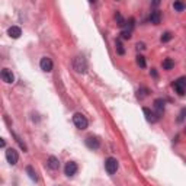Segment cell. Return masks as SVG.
I'll return each mask as SVG.
<instances>
[{"mask_svg":"<svg viewBox=\"0 0 186 186\" xmlns=\"http://www.w3.org/2000/svg\"><path fill=\"white\" fill-rule=\"evenodd\" d=\"M73 122H74V125H76L79 130H86L87 125H89L86 116L82 115V114H74V116H73Z\"/></svg>","mask_w":186,"mask_h":186,"instance_id":"cell-2","label":"cell"},{"mask_svg":"<svg viewBox=\"0 0 186 186\" xmlns=\"http://www.w3.org/2000/svg\"><path fill=\"white\" fill-rule=\"evenodd\" d=\"M26 173L29 175V177H31L32 180H37V179H38V177H37V173H35V170H33L32 166H28V167H26Z\"/></svg>","mask_w":186,"mask_h":186,"instance_id":"cell-17","label":"cell"},{"mask_svg":"<svg viewBox=\"0 0 186 186\" xmlns=\"http://www.w3.org/2000/svg\"><path fill=\"white\" fill-rule=\"evenodd\" d=\"M154 106H156V109L159 110V114H161V110L164 109V100L163 99H156L154 100Z\"/></svg>","mask_w":186,"mask_h":186,"instance_id":"cell-15","label":"cell"},{"mask_svg":"<svg viewBox=\"0 0 186 186\" xmlns=\"http://www.w3.org/2000/svg\"><path fill=\"white\" fill-rule=\"evenodd\" d=\"M150 22L153 25H159L161 22V12L160 10H153L150 13Z\"/></svg>","mask_w":186,"mask_h":186,"instance_id":"cell-10","label":"cell"},{"mask_svg":"<svg viewBox=\"0 0 186 186\" xmlns=\"http://www.w3.org/2000/svg\"><path fill=\"white\" fill-rule=\"evenodd\" d=\"M161 66H163V70H172L175 67V63H173V60H170V58H166V60H163Z\"/></svg>","mask_w":186,"mask_h":186,"instance_id":"cell-14","label":"cell"},{"mask_svg":"<svg viewBox=\"0 0 186 186\" xmlns=\"http://www.w3.org/2000/svg\"><path fill=\"white\" fill-rule=\"evenodd\" d=\"M73 67H74V70L77 73H86L87 70V61L86 58L83 57V55H77L74 61H73Z\"/></svg>","mask_w":186,"mask_h":186,"instance_id":"cell-1","label":"cell"},{"mask_svg":"<svg viewBox=\"0 0 186 186\" xmlns=\"http://www.w3.org/2000/svg\"><path fill=\"white\" fill-rule=\"evenodd\" d=\"M6 160H7V163L12 164V166L17 163L19 156H17V151L15 148H7V150H6Z\"/></svg>","mask_w":186,"mask_h":186,"instance_id":"cell-5","label":"cell"},{"mask_svg":"<svg viewBox=\"0 0 186 186\" xmlns=\"http://www.w3.org/2000/svg\"><path fill=\"white\" fill-rule=\"evenodd\" d=\"M173 89L176 90V93L179 95V96H183L186 92V79L185 77H182V79H179V80H176L175 83H173Z\"/></svg>","mask_w":186,"mask_h":186,"instance_id":"cell-3","label":"cell"},{"mask_svg":"<svg viewBox=\"0 0 186 186\" xmlns=\"http://www.w3.org/2000/svg\"><path fill=\"white\" fill-rule=\"evenodd\" d=\"M64 173H66L67 176H74L77 173V164L74 163V161H68V163H66Z\"/></svg>","mask_w":186,"mask_h":186,"instance_id":"cell-8","label":"cell"},{"mask_svg":"<svg viewBox=\"0 0 186 186\" xmlns=\"http://www.w3.org/2000/svg\"><path fill=\"white\" fill-rule=\"evenodd\" d=\"M105 169H106V172L109 175L116 173V170H118V161H116V159H114V157L106 159V161H105Z\"/></svg>","mask_w":186,"mask_h":186,"instance_id":"cell-4","label":"cell"},{"mask_svg":"<svg viewBox=\"0 0 186 186\" xmlns=\"http://www.w3.org/2000/svg\"><path fill=\"white\" fill-rule=\"evenodd\" d=\"M48 167L51 170H58V167H60V161H58V159L54 157V156H51V157L48 159Z\"/></svg>","mask_w":186,"mask_h":186,"instance_id":"cell-13","label":"cell"},{"mask_svg":"<svg viewBox=\"0 0 186 186\" xmlns=\"http://www.w3.org/2000/svg\"><path fill=\"white\" fill-rule=\"evenodd\" d=\"M142 112H144L145 119H147L148 122H156V121H157V115H156L154 112H151L148 108H144V109H142Z\"/></svg>","mask_w":186,"mask_h":186,"instance_id":"cell-12","label":"cell"},{"mask_svg":"<svg viewBox=\"0 0 186 186\" xmlns=\"http://www.w3.org/2000/svg\"><path fill=\"white\" fill-rule=\"evenodd\" d=\"M172 39V33L170 32H166L161 35V42H167V41H170Z\"/></svg>","mask_w":186,"mask_h":186,"instance_id":"cell-21","label":"cell"},{"mask_svg":"<svg viewBox=\"0 0 186 186\" xmlns=\"http://www.w3.org/2000/svg\"><path fill=\"white\" fill-rule=\"evenodd\" d=\"M137 64L141 68H145V58L142 57V55H137Z\"/></svg>","mask_w":186,"mask_h":186,"instance_id":"cell-19","label":"cell"},{"mask_svg":"<svg viewBox=\"0 0 186 186\" xmlns=\"http://www.w3.org/2000/svg\"><path fill=\"white\" fill-rule=\"evenodd\" d=\"M115 49H116V52H118L119 55L125 54V48H124V45L121 44V41H116V42H115Z\"/></svg>","mask_w":186,"mask_h":186,"instance_id":"cell-16","label":"cell"},{"mask_svg":"<svg viewBox=\"0 0 186 186\" xmlns=\"http://www.w3.org/2000/svg\"><path fill=\"white\" fill-rule=\"evenodd\" d=\"M39 67H41V70L42 71L49 73V71L52 70V61H51V58H48V57H42L41 61H39Z\"/></svg>","mask_w":186,"mask_h":186,"instance_id":"cell-6","label":"cell"},{"mask_svg":"<svg viewBox=\"0 0 186 186\" xmlns=\"http://www.w3.org/2000/svg\"><path fill=\"white\" fill-rule=\"evenodd\" d=\"M2 80H3L5 83H9V84L13 83V82H15L13 73H12L9 68H3V70H2Z\"/></svg>","mask_w":186,"mask_h":186,"instance_id":"cell-7","label":"cell"},{"mask_svg":"<svg viewBox=\"0 0 186 186\" xmlns=\"http://www.w3.org/2000/svg\"><path fill=\"white\" fill-rule=\"evenodd\" d=\"M7 33H9L10 38L17 39L21 35H22V31H21V28H17V26H10L9 29H7Z\"/></svg>","mask_w":186,"mask_h":186,"instance_id":"cell-11","label":"cell"},{"mask_svg":"<svg viewBox=\"0 0 186 186\" xmlns=\"http://www.w3.org/2000/svg\"><path fill=\"white\" fill-rule=\"evenodd\" d=\"M121 37L124 39H130L131 38V31H122V32H121Z\"/></svg>","mask_w":186,"mask_h":186,"instance_id":"cell-22","label":"cell"},{"mask_svg":"<svg viewBox=\"0 0 186 186\" xmlns=\"http://www.w3.org/2000/svg\"><path fill=\"white\" fill-rule=\"evenodd\" d=\"M151 74H153L154 77H157V73H156V70H154V68H153V70H151Z\"/></svg>","mask_w":186,"mask_h":186,"instance_id":"cell-24","label":"cell"},{"mask_svg":"<svg viewBox=\"0 0 186 186\" xmlns=\"http://www.w3.org/2000/svg\"><path fill=\"white\" fill-rule=\"evenodd\" d=\"M137 48H138V49H140V48H141V49H144V48H145V45L142 44V42H141V44L138 42V44H137Z\"/></svg>","mask_w":186,"mask_h":186,"instance_id":"cell-23","label":"cell"},{"mask_svg":"<svg viewBox=\"0 0 186 186\" xmlns=\"http://www.w3.org/2000/svg\"><path fill=\"white\" fill-rule=\"evenodd\" d=\"M185 132H186V128H185Z\"/></svg>","mask_w":186,"mask_h":186,"instance_id":"cell-25","label":"cell"},{"mask_svg":"<svg viewBox=\"0 0 186 186\" xmlns=\"http://www.w3.org/2000/svg\"><path fill=\"white\" fill-rule=\"evenodd\" d=\"M115 19H116V22H118V25H119V26H124V25H125V21L122 19V16H121V13H119V12H116Z\"/></svg>","mask_w":186,"mask_h":186,"instance_id":"cell-20","label":"cell"},{"mask_svg":"<svg viewBox=\"0 0 186 186\" xmlns=\"http://www.w3.org/2000/svg\"><path fill=\"white\" fill-rule=\"evenodd\" d=\"M86 145H87L90 150H98L99 145H100V141H99L96 137H87L86 138Z\"/></svg>","mask_w":186,"mask_h":186,"instance_id":"cell-9","label":"cell"},{"mask_svg":"<svg viewBox=\"0 0 186 186\" xmlns=\"http://www.w3.org/2000/svg\"><path fill=\"white\" fill-rule=\"evenodd\" d=\"M173 7H175V10L182 12V10H185V7H186V6L183 5L182 2H175V3H173Z\"/></svg>","mask_w":186,"mask_h":186,"instance_id":"cell-18","label":"cell"}]
</instances>
